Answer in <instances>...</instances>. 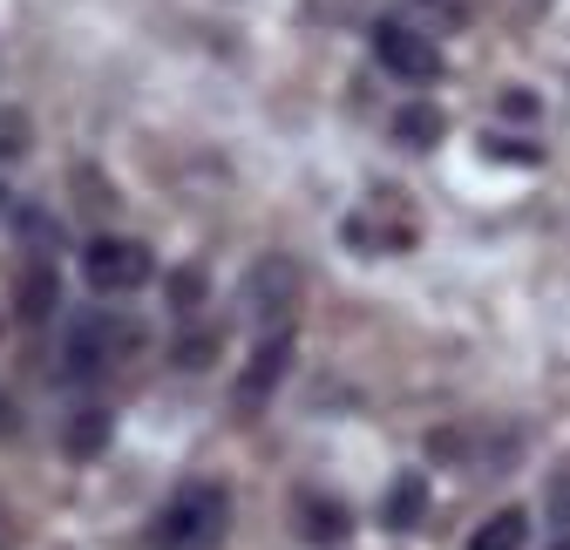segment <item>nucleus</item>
Masks as SVG:
<instances>
[{"label": "nucleus", "instance_id": "nucleus-14", "mask_svg": "<svg viewBox=\"0 0 570 550\" xmlns=\"http://www.w3.org/2000/svg\"><path fill=\"white\" fill-rule=\"evenodd\" d=\"M204 293H210V272H204V265H184L177 279H170V306H177V313H190Z\"/></svg>", "mask_w": 570, "mask_h": 550}, {"label": "nucleus", "instance_id": "nucleus-20", "mask_svg": "<svg viewBox=\"0 0 570 550\" xmlns=\"http://www.w3.org/2000/svg\"><path fill=\"white\" fill-rule=\"evenodd\" d=\"M563 550H570V543H563Z\"/></svg>", "mask_w": 570, "mask_h": 550}, {"label": "nucleus", "instance_id": "nucleus-19", "mask_svg": "<svg viewBox=\"0 0 570 550\" xmlns=\"http://www.w3.org/2000/svg\"><path fill=\"white\" fill-rule=\"evenodd\" d=\"M0 212H8V190H0Z\"/></svg>", "mask_w": 570, "mask_h": 550}, {"label": "nucleus", "instance_id": "nucleus-11", "mask_svg": "<svg viewBox=\"0 0 570 550\" xmlns=\"http://www.w3.org/2000/svg\"><path fill=\"white\" fill-rule=\"evenodd\" d=\"M394 136L407 150H428V144H442V109H428V102H407L401 116H394Z\"/></svg>", "mask_w": 570, "mask_h": 550}, {"label": "nucleus", "instance_id": "nucleus-9", "mask_svg": "<svg viewBox=\"0 0 570 550\" xmlns=\"http://www.w3.org/2000/svg\"><path fill=\"white\" fill-rule=\"evenodd\" d=\"M381 517H387V530H414V523L428 517V483H421V475H394Z\"/></svg>", "mask_w": 570, "mask_h": 550}, {"label": "nucleus", "instance_id": "nucleus-6", "mask_svg": "<svg viewBox=\"0 0 570 550\" xmlns=\"http://www.w3.org/2000/svg\"><path fill=\"white\" fill-rule=\"evenodd\" d=\"M285 374H293V326H272L258 347H252L245 374H238V407H265Z\"/></svg>", "mask_w": 570, "mask_h": 550}, {"label": "nucleus", "instance_id": "nucleus-8", "mask_svg": "<svg viewBox=\"0 0 570 550\" xmlns=\"http://www.w3.org/2000/svg\"><path fill=\"white\" fill-rule=\"evenodd\" d=\"M55 299H61L55 265H48V258H41V265H28V272H21V293H14V313H21L28 326H41V320L55 313Z\"/></svg>", "mask_w": 570, "mask_h": 550}, {"label": "nucleus", "instance_id": "nucleus-18", "mask_svg": "<svg viewBox=\"0 0 570 550\" xmlns=\"http://www.w3.org/2000/svg\"><path fill=\"white\" fill-rule=\"evenodd\" d=\"M557 517H570V483H557Z\"/></svg>", "mask_w": 570, "mask_h": 550}, {"label": "nucleus", "instance_id": "nucleus-10", "mask_svg": "<svg viewBox=\"0 0 570 550\" xmlns=\"http://www.w3.org/2000/svg\"><path fill=\"white\" fill-rule=\"evenodd\" d=\"M530 543V517L523 510H495L489 523H475V537H469V550H523Z\"/></svg>", "mask_w": 570, "mask_h": 550}, {"label": "nucleus", "instance_id": "nucleus-17", "mask_svg": "<svg viewBox=\"0 0 570 550\" xmlns=\"http://www.w3.org/2000/svg\"><path fill=\"white\" fill-rule=\"evenodd\" d=\"M503 116H517V122H530V116H537V96H523V89H517V96H503Z\"/></svg>", "mask_w": 570, "mask_h": 550}, {"label": "nucleus", "instance_id": "nucleus-16", "mask_svg": "<svg viewBox=\"0 0 570 550\" xmlns=\"http://www.w3.org/2000/svg\"><path fill=\"white\" fill-rule=\"evenodd\" d=\"M414 8H421L428 21H442V28H455V21H462V0H414Z\"/></svg>", "mask_w": 570, "mask_h": 550}, {"label": "nucleus", "instance_id": "nucleus-13", "mask_svg": "<svg viewBox=\"0 0 570 550\" xmlns=\"http://www.w3.org/2000/svg\"><path fill=\"white\" fill-rule=\"evenodd\" d=\"M35 150V122L21 109H0V164H21Z\"/></svg>", "mask_w": 570, "mask_h": 550}, {"label": "nucleus", "instance_id": "nucleus-5", "mask_svg": "<svg viewBox=\"0 0 570 550\" xmlns=\"http://www.w3.org/2000/svg\"><path fill=\"white\" fill-rule=\"evenodd\" d=\"M374 55H381L387 76H401V82H435V76H442L435 41H428L421 28H407V21H381V28H374Z\"/></svg>", "mask_w": 570, "mask_h": 550}, {"label": "nucleus", "instance_id": "nucleus-12", "mask_svg": "<svg viewBox=\"0 0 570 550\" xmlns=\"http://www.w3.org/2000/svg\"><path fill=\"white\" fill-rule=\"evenodd\" d=\"M61 449L76 455V462L102 455L109 449V415H102V407H96V415H76V422H68V435H61Z\"/></svg>", "mask_w": 570, "mask_h": 550}, {"label": "nucleus", "instance_id": "nucleus-3", "mask_svg": "<svg viewBox=\"0 0 570 550\" xmlns=\"http://www.w3.org/2000/svg\"><path fill=\"white\" fill-rule=\"evenodd\" d=\"M82 272H89V286H96V293H136V286H150L157 258H150V245H142V238H116V232H102V238L82 245Z\"/></svg>", "mask_w": 570, "mask_h": 550}, {"label": "nucleus", "instance_id": "nucleus-15", "mask_svg": "<svg viewBox=\"0 0 570 550\" xmlns=\"http://www.w3.org/2000/svg\"><path fill=\"white\" fill-rule=\"evenodd\" d=\"M177 361H184V367H210V361H218V333H184Z\"/></svg>", "mask_w": 570, "mask_h": 550}, {"label": "nucleus", "instance_id": "nucleus-7", "mask_svg": "<svg viewBox=\"0 0 570 550\" xmlns=\"http://www.w3.org/2000/svg\"><path fill=\"white\" fill-rule=\"evenodd\" d=\"M293 530H299V543H346L353 537V510L320 497V490H299L293 497Z\"/></svg>", "mask_w": 570, "mask_h": 550}, {"label": "nucleus", "instance_id": "nucleus-1", "mask_svg": "<svg viewBox=\"0 0 570 550\" xmlns=\"http://www.w3.org/2000/svg\"><path fill=\"white\" fill-rule=\"evenodd\" d=\"M232 530V497L225 483H184L150 523V550H218Z\"/></svg>", "mask_w": 570, "mask_h": 550}, {"label": "nucleus", "instance_id": "nucleus-2", "mask_svg": "<svg viewBox=\"0 0 570 550\" xmlns=\"http://www.w3.org/2000/svg\"><path fill=\"white\" fill-rule=\"evenodd\" d=\"M136 320H122V313H82L76 326H68V340H61V367H68V381H102V374H116L129 354H136Z\"/></svg>", "mask_w": 570, "mask_h": 550}, {"label": "nucleus", "instance_id": "nucleus-4", "mask_svg": "<svg viewBox=\"0 0 570 550\" xmlns=\"http://www.w3.org/2000/svg\"><path fill=\"white\" fill-rule=\"evenodd\" d=\"M299 293H306V272H299V258H285V252L258 258V265H252V279H245V306L258 313L265 333H272V326H293Z\"/></svg>", "mask_w": 570, "mask_h": 550}]
</instances>
